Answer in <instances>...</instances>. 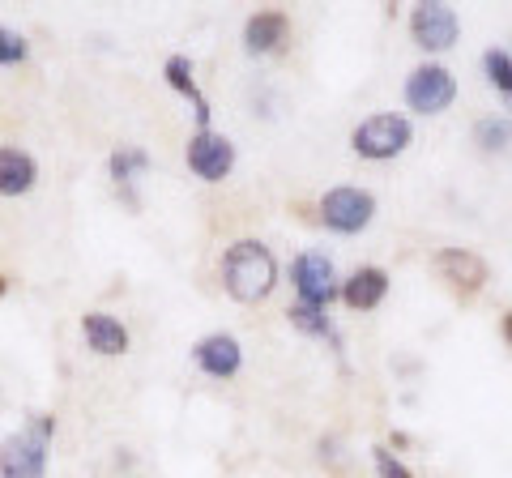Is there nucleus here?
I'll return each mask as SVG.
<instances>
[{
	"instance_id": "obj_1",
	"label": "nucleus",
	"mask_w": 512,
	"mask_h": 478,
	"mask_svg": "<svg viewBox=\"0 0 512 478\" xmlns=\"http://www.w3.org/2000/svg\"><path fill=\"white\" fill-rule=\"evenodd\" d=\"M222 286L239 304H261L278 286V261L261 239H235L222 257Z\"/></svg>"
},
{
	"instance_id": "obj_2",
	"label": "nucleus",
	"mask_w": 512,
	"mask_h": 478,
	"mask_svg": "<svg viewBox=\"0 0 512 478\" xmlns=\"http://www.w3.org/2000/svg\"><path fill=\"white\" fill-rule=\"evenodd\" d=\"M414 141V129L402 111H380V116H367L355 133H350V146L355 154L372 158V163H384V158H397Z\"/></svg>"
},
{
	"instance_id": "obj_3",
	"label": "nucleus",
	"mask_w": 512,
	"mask_h": 478,
	"mask_svg": "<svg viewBox=\"0 0 512 478\" xmlns=\"http://www.w3.org/2000/svg\"><path fill=\"white\" fill-rule=\"evenodd\" d=\"M47 461H52V436L22 427L0 440V478H47Z\"/></svg>"
},
{
	"instance_id": "obj_4",
	"label": "nucleus",
	"mask_w": 512,
	"mask_h": 478,
	"mask_svg": "<svg viewBox=\"0 0 512 478\" xmlns=\"http://www.w3.org/2000/svg\"><path fill=\"white\" fill-rule=\"evenodd\" d=\"M320 218H325L329 231L338 235H359L367 222L376 218V197L367 188H355V184H342V188H329L320 197Z\"/></svg>"
},
{
	"instance_id": "obj_5",
	"label": "nucleus",
	"mask_w": 512,
	"mask_h": 478,
	"mask_svg": "<svg viewBox=\"0 0 512 478\" xmlns=\"http://www.w3.org/2000/svg\"><path fill=\"white\" fill-rule=\"evenodd\" d=\"M188 167L192 175H201L205 184H222L227 175L235 171V141L227 133H214V129H197L188 137Z\"/></svg>"
},
{
	"instance_id": "obj_6",
	"label": "nucleus",
	"mask_w": 512,
	"mask_h": 478,
	"mask_svg": "<svg viewBox=\"0 0 512 478\" xmlns=\"http://www.w3.org/2000/svg\"><path fill=\"white\" fill-rule=\"evenodd\" d=\"M457 99V77L444 65H419L406 77V107H414L419 116H440Z\"/></svg>"
},
{
	"instance_id": "obj_7",
	"label": "nucleus",
	"mask_w": 512,
	"mask_h": 478,
	"mask_svg": "<svg viewBox=\"0 0 512 478\" xmlns=\"http://www.w3.org/2000/svg\"><path fill=\"white\" fill-rule=\"evenodd\" d=\"M291 282L299 291V304L312 308H329V299L338 295V282H333V261L325 252H299L291 265Z\"/></svg>"
},
{
	"instance_id": "obj_8",
	"label": "nucleus",
	"mask_w": 512,
	"mask_h": 478,
	"mask_svg": "<svg viewBox=\"0 0 512 478\" xmlns=\"http://www.w3.org/2000/svg\"><path fill=\"white\" fill-rule=\"evenodd\" d=\"M457 13H453V5H419L410 13V35H414V43L423 47V52H448V47L457 43Z\"/></svg>"
},
{
	"instance_id": "obj_9",
	"label": "nucleus",
	"mask_w": 512,
	"mask_h": 478,
	"mask_svg": "<svg viewBox=\"0 0 512 478\" xmlns=\"http://www.w3.org/2000/svg\"><path fill=\"white\" fill-rule=\"evenodd\" d=\"M192 363L214 380H231L244 368V346H239L235 333H205V338L192 346Z\"/></svg>"
},
{
	"instance_id": "obj_10",
	"label": "nucleus",
	"mask_w": 512,
	"mask_h": 478,
	"mask_svg": "<svg viewBox=\"0 0 512 478\" xmlns=\"http://www.w3.org/2000/svg\"><path fill=\"white\" fill-rule=\"evenodd\" d=\"M431 265H436V274L453 286L457 295H474V291H483V282H487V261L470 248H440Z\"/></svg>"
},
{
	"instance_id": "obj_11",
	"label": "nucleus",
	"mask_w": 512,
	"mask_h": 478,
	"mask_svg": "<svg viewBox=\"0 0 512 478\" xmlns=\"http://www.w3.org/2000/svg\"><path fill=\"white\" fill-rule=\"evenodd\" d=\"M82 338H86V346L94 350V355H103V359L128 355V342H133L128 338V325L111 312H86L82 316Z\"/></svg>"
},
{
	"instance_id": "obj_12",
	"label": "nucleus",
	"mask_w": 512,
	"mask_h": 478,
	"mask_svg": "<svg viewBox=\"0 0 512 478\" xmlns=\"http://www.w3.org/2000/svg\"><path fill=\"white\" fill-rule=\"evenodd\" d=\"M39 184L35 154L22 146H0V197H26Z\"/></svg>"
},
{
	"instance_id": "obj_13",
	"label": "nucleus",
	"mask_w": 512,
	"mask_h": 478,
	"mask_svg": "<svg viewBox=\"0 0 512 478\" xmlns=\"http://www.w3.org/2000/svg\"><path fill=\"white\" fill-rule=\"evenodd\" d=\"M384 295H389V274H384L380 265H363V269H355V274L346 278V286H342V299L355 312H372V308H380L384 304Z\"/></svg>"
},
{
	"instance_id": "obj_14",
	"label": "nucleus",
	"mask_w": 512,
	"mask_h": 478,
	"mask_svg": "<svg viewBox=\"0 0 512 478\" xmlns=\"http://www.w3.org/2000/svg\"><path fill=\"white\" fill-rule=\"evenodd\" d=\"M286 30H291L286 13L261 9V13H252V18L244 22V47H248L252 56H265V52H274V47L286 39Z\"/></svg>"
},
{
	"instance_id": "obj_15",
	"label": "nucleus",
	"mask_w": 512,
	"mask_h": 478,
	"mask_svg": "<svg viewBox=\"0 0 512 478\" xmlns=\"http://www.w3.org/2000/svg\"><path fill=\"white\" fill-rule=\"evenodd\" d=\"M163 77H167V86H171L175 94H184V99L192 103L201 129H210V99H205V94L197 90V82H192V60H188V56H171L167 65H163Z\"/></svg>"
},
{
	"instance_id": "obj_16",
	"label": "nucleus",
	"mask_w": 512,
	"mask_h": 478,
	"mask_svg": "<svg viewBox=\"0 0 512 478\" xmlns=\"http://www.w3.org/2000/svg\"><path fill=\"white\" fill-rule=\"evenodd\" d=\"M107 171H111V180H116V188H124L128 205H137V197H133V188H128V184H133L141 171H150V154L146 150H133V146H120V150H111Z\"/></svg>"
},
{
	"instance_id": "obj_17",
	"label": "nucleus",
	"mask_w": 512,
	"mask_h": 478,
	"mask_svg": "<svg viewBox=\"0 0 512 478\" xmlns=\"http://www.w3.org/2000/svg\"><path fill=\"white\" fill-rule=\"evenodd\" d=\"M291 325H295L299 333H312V338H333V342H338V333H333V325H329L325 308L295 304V308H291Z\"/></svg>"
},
{
	"instance_id": "obj_18",
	"label": "nucleus",
	"mask_w": 512,
	"mask_h": 478,
	"mask_svg": "<svg viewBox=\"0 0 512 478\" xmlns=\"http://www.w3.org/2000/svg\"><path fill=\"white\" fill-rule=\"evenodd\" d=\"M483 69H487V82L500 90V94H512V56L500 52V47H491L483 52Z\"/></svg>"
},
{
	"instance_id": "obj_19",
	"label": "nucleus",
	"mask_w": 512,
	"mask_h": 478,
	"mask_svg": "<svg viewBox=\"0 0 512 478\" xmlns=\"http://www.w3.org/2000/svg\"><path fill=\"white\" fill-rule=\"evenodd\" d=\"M474 137H478V146H483V150H504L508 141H512V129H508V120L483 116V120L474 124Z\"/></svg>"
},
{
	"instance_id": "obj_20",
	"label": "nucleus",
	"mask_w": 512,
	"mask_h": 478,
	"mask_svg": "<svg viewBox=\"0 0 512 478\" xmlns=\"http://www.w3.org/2000/svg\"><path fill=\"white\" fill-rule=\"evenodd\" d=\"M26 56H30V43H26L22 30L0 26V65H22Z\"/></svg>"
},
{
	"instance_id": "obj_21",
	"label": "nucleus",
	"mask_w": 512,
	"mask_h": 478,
	"mask_svg": "<svg viewBox=\"0 0 512 478\" xmlns=\"http://www.w3.org/2000/svg\"><path fill=\"white\" fill-rule=\"evenodd\" d=\"M376 470H380V478H414L389 449H376Z\"/></svg>"
},
{
	"instance_id": "obj_22",
	"label": "nucleus",
	"mask_w": 512,
	"mask_h": 478,
	"mask_svg": "<svg viewBox=\"0 0 512 478\" xmlns=\"http://www.w3.org/2000/svg\"><path fill=\"white\" fill-rule=\"evenodd\" d=\"M504 342H508V346H512V312H508V316H504Z\"/></svg>"
},
{
	"instance_id": "obj_23",
	"label": "nucleus",
	"mask_w": 512,
	"mask_h": 478,
	"mask_svg": "<svg viewBox=\"0 0 512 478\" xmlns=\"http://www.w3.org/2000/svg\"><path fill=\"white\" fill-rule=\"evenodd\" d=\"M5 295H9V278H5V274H0V299H5Z\"/></svg>"
}]
</instances>
